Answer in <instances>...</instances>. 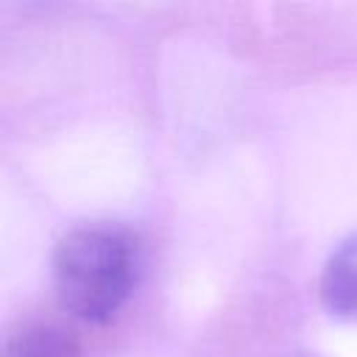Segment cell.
<instances>
[{"label": "cell", "instance_id": "obj_1", "mask_svg": "<svg viewBox=\"0 0 357 357\" xmlns=\"http://www.w3.org/2000/svg\"><path fill=\"white\" fill-rule=\"evenodd\" d=\"M139 273L142 245L123 223H81L53 251L56 301L70 318L89 326H106L123 312Z\"/></svg>", "mask_w": 357, "mask_h": 357}, {"label": "cell", "instance_id": "obj_2", "mask_svg": "<svg viewBox=\"0 0 357 357\" xmlns=\"http://www.w3.org/2000/svg\"><path fill=\"white\" fill-rule=\"evenodd\" d=\"M321 307L343 324H357V229L346 234L324 262L318 279Z\"/></svg>", "mask_w": 357, "mask_h": 357}, {"label": "cell", "instance_id": "obj_3", "mask_svg": "<svg viewBox=\"0 0 357 357\" xmlns=\"http://www.w3.org/2000/svg\"><path fill=\"white\" fill-rule=\"evenodd\" d=\"M3 357H81V346L64 324L31 318L6 337Z\"/></svg>", "mask_w": 357, "mask_h": 357}, {"label": "cell", "instance_id": "obj_4", "mask_svg": "<svg viewBox=\"0 0 357 357\" xmlns=\"http://www.w3.org/2000/svg\"><path fill=\"white\" fill-rule=\"evenodd\" d=\"M293 357H315V354H293Z\"/></svg>", "mask_w": 357, "mask_h": 357}]
</instances>
